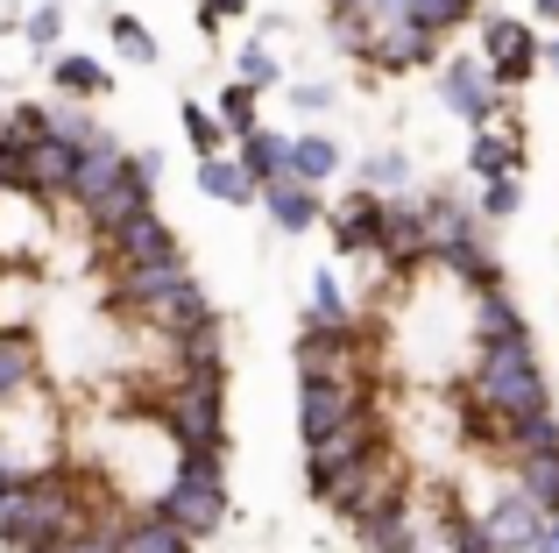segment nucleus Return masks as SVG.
Instances as JSON below:
<instances>
[{"instance_id": "f257e3e1", "label": "nucleus", "mask_w": 559, "mask_h": 553, "mask_svg": "<svg viewBox=\"0 0 559 553\" xmlns=\"http://www.w3.org/2000/svg\"><path fill=\"white\" fill-rule=\"evenodd\" d=\"M93 526L79 504V483L64 469H43V475H14L0 490V553H50L64 532Z\"/></svg>"}, {"instance_id": "f03ea898", "label": "nucleus", "mask_w": 559, "mask_h": 553, "mask_svg": "<svg viewBox=\"0 0 559 553\" xmlns=\"http://www.w3.org/2000/svg\"><path fill=\"white\" fill-rule=\"evenodd\" d=\"M467 398H475V412H489L496 426L546 412L552 398H546V369H538V355H532V333H503V341H481L475 376H467Z\"/></svg>"}, {"instance_id": "7ed1b4c3", "label": "nucleus", "mask_w": 559, "mask_h": 553, "mask_svg": "<svg viewBox=\"0 0 559 553\" xmlns=\"http://www.w3.org/2000/svg\"><path fill=\"white\" fill-rule=\"evenodd\" d=\"M156 511L178 518L191 540L227 526V447H178V469L156 490Z\"/></svg>"}, {"instance_id": "20e7f679", "label": "nucleus", "mask_w": 559, "mask_h": 553, "mask_svg": "<svg viewBox=\"0 0 559 553\" xmlns=\"http://www.w3.org/2000/svg\"><path fill=\"white\" fill-rule=\"evenodd\" d=\"M164 426L178 447H227V369H178Z\"/></svg>"}, {"instance_id": "39448f33", "label": "nucleus", "mask_w": 559, "mask_h": 553, "mask_svg": "<svg viewBox=\"0 0 559 553\" xmlns=\"http://www.w3.org/2000/svg\"><path fill=\"white\" fill-rule=\"evenodd\" d=\"M290 355H298V384H369V348H361L355 319H341V327L305 319Z\"/></svg>"}, {"instance_id": "423d86ee", "label": "nucleus", "mask_w": 559, "mask_h": 553, "mask_svg": "<svg viewBox=\"0 0 559 553\" xmlns=\"http://www.w3.org/2000/svg\"><path fill=\"white\" fill-rule=\"evenodd\" d=\"M376 447H390V433H382V419H376V404H361L355 419H341L333 433H319V440H305V483H312V497L333 483V475L347 469V461H361V455H376Z\"/></svg>"}, {"instance_id": "0eeeda50", "label": "nucleus", "mask_w": 559, "mask_h": 553, "mask_svg": "<svg viewBox=\"0 0 559 553\" xmlns=\"http://www.w3.org/2000/svg\"><path fill=\"white\" fill-rule=\"evenodd\" d=\"M481 64H489L496 93H518L546 64V36H532V22H518V14H489L481 22Z\"/></svg>"}, {"instance_id": "6e6552de", "label": "nucleus", "mask_w": 559, "mask_h": 553, "mask_svg": "<svg viewBox=\"0 0 559 553\" xmlns=\"http://www.w3.org/2000/svg\"><path fill=\"white\" fill-rule=\"evenodd\" d=\"M376 263H390L396 276L432 263V242H425V207L418 199H382V242H376Z\"/></svg>"}, {"instance_id": "1a4fd4ad", "label": "nucleus", "mask_w": 559, "mask_h": 553, "mask_svg": "<svg viewBox=\"0 0 559 553\" xmlns=\"http://www.w3.org/2000/svg\"><path fill=\"white\" fill-rule=\"evenodd\" d=\"M107 249H114V263H185V242L164 227V213L156 207H142V213H128V221H114L107 227Z\"/></svg>"}, {"instance_id": "9d476101", "label": "nucleus", "mask_w": 559, "mask_h": 553, "mask_svg": "<svg viewBox=\"0 0 559 553\" xmlns=\"http://www.w3.org/2000/svg\"><path fill=\"white\" fill-rule=\"evenodd\" d=\"M439 99H447V114H461L467 128H489L496 121V79L481 57H447V71H439Z\"/></svg>"}, {"instance_id": "9b49d317", "label": "nucleus", "mask_w": 559, "mask_h": 553, "mask_svg": "<svg viewBox=\"0 0 559 553\" xmlns=\"http://www.w3.org/2000/svg\"><path fill=\"white\" fill-rule=\"evenodd\" d=\"M355 57H369L376 71H418V64H432V57H439V36H432V28H418V22H382V28L361 36Z\"/></svg>"}, {"instance_id": "f8f14e48", "label": "nucleus", "mask_w": 559, "mask_h": 553, "mask_svg": "<svg viewBox=\"0 0 559 553\" xmlns=\"http://www.w3.org/2000/svg\"><path fill=\"white\" fill-rule=\"evenodd\" d=\"M71 164H79V142L50 136V128L22 136V192H28V199H43V192H64V185H71Z\"/></svg>"}, {"instance_id": "ddd939ff", "label": "nucleus", "mask_w": 559, "mask_h": 553, "mask_svg": "<svg viewBox=\"0 0 559 553\" xmlns=\"http://www.w3.org/2000/svg\"><path fill=\"white\" fill-rule=\"evenodd\" d=\"M128 170V150L107 136V128H93V136L79 142V164H71V185H64V199H79V207H93L99 192H107L114 178Z\"/></svg>"}, {"instance_id": "4468645a", "label": "nucleus", "mask_w": 559, "mask_h": 553, "mask_svg": "<svg viewBox=\"0 0 559 553\" xmlns=\"http://www.w3.org/2000/svg\"><path fill=\"white\" fill-rule=\"evenodd\" d=\"M481 532L496 540V553H532L538 532H546V511H538L524 490H503V497L481 511Z\"/></svg>"}, {"instance_id": "2eb2a0df", "label": "nucleus", "mask_w": 559, "mask_h": 553, "mask_svg": "<svg viewBox=\"0 0 559 553\" xmlns=\"http://www.w3.org/2000/svg\"><path fill=\"white\" fill-rule=\"evenodd\" d=\"M361 404H369V384H298V433L319 440V433H333L341 419H355Z\"/></svg>"}, {"instance_id": "dca6fc26", "label": "nucleus", "mask_w": 559, "mask_h": 553, "mask_svg": "<svg viewBox=\"0 0 559 553\" xmlns=\"http://www.w3.org/2000/svg\"><path fill=\"white\" fill-rule=\"evenodd\" d=\"M382 199L390 192H347V207H333V242H341V256H376L382 242Z\"/></svg>"}, {"instance_id": "f3484780", "label": "nucleus", "mask_w": 559, "mask_h": 553, "mask_svg": "<svg viewBox=\"0 0 559 553\" xmlns=\"http://www.w3.org/2000/svg\"><path fill=\"white\" fill-rule=\"evenodd\" d=\"M142 313V327H156V333H185V327H199V319H213V305H205V291L191 284V270L178 276L170 291H156L150 305H135Z\"/></svg>"}, {"instance_id": "a211bd4d", "label": "nucleus", "mask_w": 559, "mask_h": 553, "mask_svg": "<svg viewBox=\"0 0 559 553\" xmlns=\"http://www.w3.org/2000/svg\"><path fill=\"white\" fill-rule=\"evenodd\" d=\"M262 207H270V221L284 227V235H305V227H319V213H326V207H319V185L290 178V170L262 185Z\"/></svg>"}, {"instance_id": "6ab92c4d", "label": "nucleus", "mask_w": 559, "mask_h": 553, "mask_svg": "<svg viewBox=\"0 0 559 553\" xmlns=\"http://www.w3.org/2000/svg\"><path fill=\"white\" fill-rule=\"evenodd\" d=\"M43 376V355L36 341H28V327H0V412H8L14 398H28Z\"/></svg>"}, {"instance_id": "aec40b11", "label": "nucleus", "mask_w": 559, "mask_h": 553, "mask_svg": "<svg viewBox=\"0 0 559 553\" xmlns=\"http://www.w3.org/2000/svg\"><path fill=\"white\" fill-rule=\"evenodd\" d=\"M418 207H425V242H432V256L453 249V242H467V235H481V213L461 207L453 192H432V199H418Z\"/></svg>"}, {"instance_id": "412c9836", "label": "nucleus", "mask_w": 559, "mask_h": 553, "mask_svg": "<svg viewBox=\"0 0 559 553\" xmlns=\"http://www.w3.org/2000/svg\"><path fill=\"white\" fill-rule=\"evenodd\" d=\"M199 192L219 199V207H255L262 185L241 170V156H199Z\"/></svg>"}, {"instance_id": "4be33fe9", "label": "nucleus", "mask_w": 559, "mask_h": 553, "mask_svg": "<svg viewBox=\"0 0 559 553\" xmlns=\"http://www.w3.org/2000/svg\"><path fill=\"white\" fill-rule=\"evenodd\" d=\"M121 553H191V532L150 504L142 518H128V526H121Z\"/></svg>"}, {"instance_id": "5701e85b", "label": "nucleus", "mask_w": 559, "mask_h": 553, "mask_svg": "<svg viewBox=\"0 0 559 553\" xmlns=\"http://www.w3.org/2000/svg\"><path fill=\"white\" fill-rule=\"evenodd\" d=\"M432 263H447L453 276H461L467 291H481V284H503V263H496V249L481 235H467V242H453V249H439Z\"/></svg>"}, {"instance_id": "b1692460", "label": "nucleus", "mask_w": 559, "mask_h": 553, "mask_svg": "<svg viewBox=\"0 0 559 553\" xmlns=\"http://www.w3.org/2000/svg\"><path fill=\"white\" fill-rule=\"evenodd\" d=\"M50 79H57V93H71V99H99L107 93V64L99 57H85V50H57L50 57Z\"/></svg>"}, {"instance_id": "393cba45", "label": "nucleus", "mask_w": 559, "mask_h": 553, "mask_svg": "<svg viewBox=\"0 0 559 553\" xmlns=\"http://www.w3.org/2000/svg\"><path fill=\"white\" fill-rule=\"evenodd\" d=\"M518 461V490L538 504V511H559V447H538V455H510Z\"/></svg>"}, {"instance_id": "a878e982", "label": "nucleus", "mask_w": 559, "mask_h": 553, "mask_svg": "<svg viewBox=\"0 0 559 553\" xmlns=\"http://www.w3.org/2000/svg\"><path fill=\"white\" fill-rule=\"evenodd\" d=\"M241 170H248V178H255V185H270V178H284V170H290V136H270V128H248V136H241Z\"/></svg>"}, {"instance_id": "bb28decb", "label": "nucleus", "mask_w": 559, "mask_h": 553, "mask_svg": "<svg viewBox=\"0 0 559 553\" xmlns=\"http://www.w3.org/2000/svg\"><path fill=\"white\" fill-rule=\"evenodd\" d=\"M518 164H524L518 136H503V128H475V142H467V170H475V178H503V170H518Z\"/></svg>"}, {"instance_id": "cd10ccee", "label": "nucleus", "mask_w": 559, "mask_h": 553, "mask_svg": "<svg viewBox=\"0 0 559 553\" xmlns=\"http://www.w3.org/2000/svg\"><path fill=\"white\" fill-rule=\"evenodd\" d=\"M333 170H341V142L333 136H290V178H305V185H326Z\"/></svg>"}, {"instance_id": "c85d7f7f", "label": "nucleus", "mask_w": 559, "mask_h": 553, "mask_svg": "<svg viewBox=\"0 0 559 553\" xmlns=\"http://www.w3.org/2000/svg\"><path fill=\"white\" fill-rule=\"evenodd\" d=\"M475 333H481V341L524 333V313H518V298H510L503 284H481V291H475Z\"/></svg>"}, {"instance_id": "c756f323", "label": "nucleus", "mask_w": 559, "mask_h": 553, "mask_svg": "<svg viewBox=\"0 0 559 553\" xmlns=\"http://www.w3.org/2000/svg\"><path fill=\"white\" fill-rule=\"evenodd\" d=\"M170 341H178V369H227V362H219V313L199 319V327H185V333H170Z\"/></svg>"}, {"instance_id": "7c9ffc66", "label": "nucleus", "mask_w": 559, "mask_h": 553, "mask_svg": "<svg viewBox=\"0 0 559 553\" xmlns=\"http://www.w3.org/2000/svg\"><path fill=\"white\" fill-rule=\"evenodd\" d=\"M503 447H510V455H538V447H559V419H552V404H546V412H532V419H510V426H503Z\"/></svg>"}, {"instance_id": "2f4dec72", "label": "nucleus", "mask_w": 559, "mask_h": 553, "mask_svg": "<svg viewBox=\"0 0 559 553\" xmlns=\"http://www.w3.org/2000/svg\"><path fill=\"white\" fill-rule=\"evenodd\" d=\"M255 93H262V85H248V79H234V85H219V128H227V136L234 142H241L248 136V128H255Z\"/></svg>"}, {"instance_id": "473e14b6", "label": "nucleus", "mask_w": 559, "mask_h": 553, "mask_svg": "<svg viewBox=\"0 0 559 553\" xmlns=\"http://www.w3.org/2000/svg\"><path fill=\"white\" fill-rule=\"evenodd\" d=\"M361 185H369V192H404L411 185V156L404 150H369L361 156Z\"/></svg>"}, {"instance_id": "72a5a7b5", "label": "nucleus", "mask_w": 559, "mask_h": 553, "mask_svg": "<svg viewBox=\"0 0 559 553\" xmlns=\"http://www.w3.org/2000/svg\"><path fill=\"white\" fill-rule=\"evenodd\" d=\"M107 36H114V50H121L128 64H156V36L135 22V14H114V22H107Z\"/></svg>"}, {"instance_id": "f704fd0d", "label": "nucleus", "mask_w": 559, "mask_h": 553, "mask_svg": "<svg viewBox=\"0 0 559 553\" xmlns=\"http://www.w3.org/2000/svg\"><path fill=\"white\" fill-rule=\"evenodd\" d=\"M524 207V185H518V170H503V178H481V221H510V213Z\"/></svg>"}, {"instance_id": "c9c22d12", "label": "nucleus", "mask_w": 559, "mask_h": 553, "mask_svg": "<svg viewBox=\"0 0 559 553\" xmlns=\"http://www.w3.org/2000/svg\"><path fill=\"white\" fill-rule=\"evenodd\" d=\"M467 14H475V0H411V22H418V28H432V36L461 28Z\"/></svg>"}, {"instance_id": "e433bc0d", "label": "nucleus", "mask_w": 559, "mask_h": 553, "mask_svg": "<svg viewBox=\"0 0 559 553\" xmlns=\"http://www.w3.org/2000/svg\"><path fill=\"white\" fill-rule=\"evenodd\" d=\"M28 50H43V57H57V43H64V8L57 0H36V14H28Z\"/></svg>"}, {"instance_id": "4c0bfd02", "label": "nucleus", "mask_w": 559, "mask_h": 553, "mask_svg": "<svg viewBox=\"0 0 559 553\" xmlns=\"http://www.w3.org/2000/svg\"><path fill=\"white\" fill-rule=\"evenodd\" d=\"M312 319H319V327H341V319H355V313H347V291H341V276H333V270L312 276Z\"/></svg>"}, {"instance_id": "58836bf2", "label": "nucleus", "mask_w": 559, "mask_h": 553, "mask_svg": "<svg viewBox=\"0 0 559 553\" xmlns=\"http://www.w3.org/2000/svg\"><path fill=\"white\" fill-rule=\"evenodd\" d=\"M178 121H185V136H191V150L199 156H219V142H227V128H219V114H205V107H178Z\"/></svg>"}, {"instance_id": "ea45409f", "label": "nucleus", "mask_w": 559, "mask_h": 553, "mask_svg": "<svg viewBox=\"0 0 559 553\" xmlns=\"http://www.w3.org/2000/svg\"><path fill=\"white\" fill-rule=\"evenodd\" d=\"M43 128H50V136H64V142H85V136H93V121H85L79 107H43Z\"/></svg>"}, {"instance_id": "a19ab883", "label": "nucleus", "mask_w": 559, "mask_h": 553, "mask_svg": "<svg viewBox=\"0 0 559 553\" xmlns=\"http://www.w3.org/2000/svg\"><path fill=\"white\" fill-rule=\"evenodd\" d=\"M241 79L248 85H276V57L262 43H241Z\"/></svg>"}, {"instance_id": "79ce46f5", "label": "nucleus", "mask_w": 559, "mask_h": 553, "mask_svg": "<svg viewBox=\"0 0 559 553\" xmlns=\"http://www.w3.org/2000/svg\"><path fill=\"white\" fill-rule=\"evenodd\" d=\"M453 553H496V540L481 532V518H467V511H461V526H453Z\"/></svg>"}, {"instance_id": "37998d69", "label": "nucleus", "mask_w": 559, "mask_h": 553, "mask_svg": "<svg viewBox=\"0 0 559 553\" xmlns=\"http://www.w3.org/2000/svg\"><path fill=\"white\" fill-rule=\"evenodd\" d=\"M248 0H199V28H219V22H241Z\"/></svg>"}, {"instance_id": "c03bdc74", "label": "nucleus", "mask_w": 559, "mask_h": 553, "mask_svg": "<svg viewBox=\"0 0 559 553\" xmlns=\"http://www.w3.org/2000/svg\"><path fill=\"white\" fill-rule=\"evenodd\" d=\"M290 107H298V114H326L333 107V85H290Z\"/></svg>"}, {"instance_id": "a18cd8bd", "label": "nucleus", "mask_w": 559, "mask_h": 553, "mask_svg": "<svg viewBox=\"0 0 559 553\" xmlns=\"http://www.w3.org/2000/svg\"><path fill=\"white\" fill-rule=\"evenodd\" d=\"M532 553H559V511L546 518V532H538V546H532Z\"/></svg>"}, {"instance_id": "49530a36", "label": "nucleus", "mask_w": 559, "mask_h": 553, "mask_svg": "<svg viewBox=\"0 0 559 553\" xmlns=\"http://www.w3.org/2000/svg\"><path fill=\"white\" fill-rule=\"evenodd\" d=\"M532 8H538V22H552V28H559V0H532Z\"/></svg>"}, {"instance_id": "de8ad7c7", "label": "nucleus", "mask_w": 559, "mask_h": 553, "mask_svg": "<svg viewBox=\"0 0 559 553\" xmlns=\"http://www.w3.org/2000/svg\"><path fill=\"white\" fill-rule=\"evenodd\" d=\"M14 475H22V469H14V461H8V455H0V490H8V483H14Z\"/></svg>"}, {"instance_id": "09e8293b", "label": "nucleus", "mask_w": 559, "mask_h": 553, "mask_svg": "<svg viewBox=\"0 0 559 553\" xmlns=\"http://www.w3.org/2000/svg\"><path fill=\"white\" fill-rule=\"evenodd\" d=\"M546 64H552V71H559V36H546Z\"/></svg>"}]
</instances>
